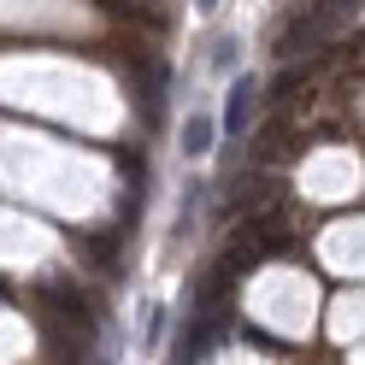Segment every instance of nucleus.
I'll list each match as a JSON object with an SVG mask.
<instances>
[{
  "mask_svg": "<svg viewBox=\"0 0 365 365\" xmlns=\"http://www.w3.org/2000/svg\"><path fill=\"white\" fill-rule=\"evenodd\" d=\"M254 95H259L254 77H236L230 83V95H224V130H230V135L247 130V118H254Z\"/></svg>",
  "mask_w": 365,
  "mask_h": 365,
  "instance_id": "nucleus-1",
  "label": "nucleus"
},
{
  "mask_svg": "<svg viewBox=\"0 0 365 365\" xmlns=\"http://www.w3.org/2000/svg\"><path fill=\"white\" fill-rule=\"evenodd\" d=\"M212 148V118L207 112H189V124H182V153H207Z\"/></svg>",
  "mask_w": 365,
  "mask_h": 365,
  "instance_id": "nucleus-2",
  "label": "nucleus"
},
{
  "mask_svg": "<svg viewBox=\"0 0 365 365\" xmlns=\"http://www.w3.org/2000/svg\"><path fill=\"white\" fill-rule=\"evenodd\" d=\"M159 336H165V312H159V307H153V318H148V348H153V341H159Z\"/></svg>",
  "mask_w": 365,
  "mask_h": 365,
  "instance_id": "nucleus-3",
  "label": "nucleus"
},
{
  "mask_svg": "<svg viewBox=\"0 0 365 365\" xmlns=\"http://www.w3.org/2000/svg\"><path fill=\"white\" fill-rule=\"evenodd\" d=\"M195 6H200V12H218V0H195Z\"/></svg>",
  "mask_w": 365,
  "mask_h": 365,
  "instance_id": "nucleus-4",
  "label": "nucleus"
}]
</instances>
